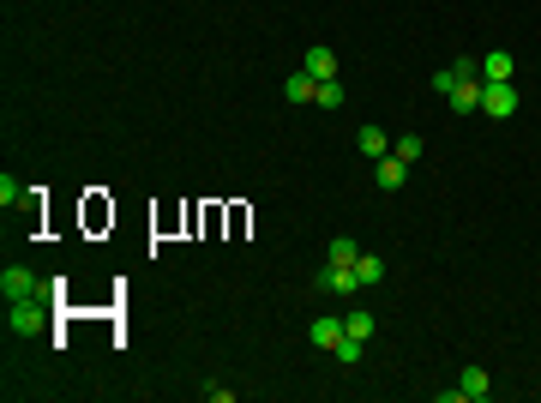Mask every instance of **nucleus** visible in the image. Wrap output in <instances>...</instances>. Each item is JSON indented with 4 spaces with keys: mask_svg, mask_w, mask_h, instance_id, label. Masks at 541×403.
<instances>
[{
    "mask_svg": "<svg viewBox=\"0 0 541 403\" xmlns=\"http://www.w3.org/2000/svg\"><path fill=\"white\" fill-rule=\"evenodd\" d=\"M60 283H37V271H31V265H6V271H0V295H6V302H24V295H55Z\"/></svg>",
    "mask_w": 541,
    "mask_h": 403,
    "instance_id": "nucleus-1",
    "label": "nucleus"
},
{
    "mask_svg": "<svg viewBox=\"0 0 541 403\" xmlns=\"http://www.w3.org/2000/svg\"><path fill=\"white\" fill-rule=\"evenodd\" d=\"M518 79L511 84H481V115H487V121H511V115H518Z\"/></svg>",
    "mask_w": 541,
    "mask_h": 403,
    "instance_id": "nucleus-2",
    "label": "nucleus"
},
{
    "mask_svg": "<svg viewBox=\"0 0 541 403\" xmlns=\"http://www.w3.org/2000/svg\"><path fill=\"white\" fill-rule=\"evenodd\" d=\"M6 325H13V331H42V325H48V307H42V295L6 302Z\"/></svg>",
    "mask_w": 541,
    "mask_h": 403,
    "instance_id": "nucleus-3",
    "label": "nucleus"
},
{
    "mask_svg": "<svg viewBox=\"0 0 541 403\" xmlns=\"http://www.w3.org/2000/svg\"><path fill=\"white\" fill-rule=\"evenodd\" d=\"M319 289H325V295H355V289H361L355 265H331V259H325V271H319Z\"/></svg>",
    "mask_w": 541,
    "mask_h": 403,
    "instance_id": "nucleus-4",
    "label": "nucleus"
},
{
    "mask_svg": "<svg viewBox=\"0 0 541 403\" xmlns=\"http://www.w3.org/2000/svg\"><path fill=\"white\" fill-rule=\"evenodd\" d=\"M518 79V61L505 55V48H493V55H481V84H511Z\"/></svg>",
    "mask_w": 541,
    "mask_h": 403,
    "instance_id": "nucleus-5",
    "label": "nucleus"
},
{
    "mask_svg": "<svg viewBox=\"0 0 541 403\" xmlns=\"http://www.w3.org/2000/svg\"><path fill=\"white\" fill-rule=\"evenodd\" d=\"M373 181H380L385 193H397V187L409 181V162H403L397 151H391V157H380V162H373Z\"/></svg>",
    "mask_w": 541,
    "mask_h": 403,
    "instance_id": "nucleus-6",
    "label": "nucleus"
},
{
    "mask_svg": "<svg viewBox=\"0 0 541 403\" xmlns=\"http://www.w3.org/2000/svg\"><path fill=\"white\" fill-rule=\"evenodd\" d=\"M458 391H463V403L493 398V380H487V367H463V373H458Z\"/></svg>",
    "mask_w": 541,
    "mask_h": 403,
    "instance_id": "nucleus-7",
    "label": "nucleus"
},
{
    "mask_svg": "<svg viewBox=\"0 0 541 403\" xmlns=\"http://www.w3.org/2000/svg\"><path fill=\"white\" fill-rule=\"evenodd\" d=\"M307 337H313V349H337L343 343V320L337 313H319V320L307 325Z\"/></svg>",
    "mask_w": 541,
    "mask_h": 403,
    "instance_id": "nucleus-8",
    "label": "nucleus"
},
{
    "mask_svg": "<svg viewBox=\"0 0 541 403\" xmlns=\"http://www.w3.org/2000/svg\"><path fill=\"white\" fill-rule=\"evenodd\" d=\"M355 151H361V157H373V162H380V157H391V139H385V127H373V121H367V127L355 133Z\"/></svg>",
    "mask_w": 541,
    "mask_h": 403,
    "instance_id": "nucleus-9",
    "label": "nucleus"
},
{
    "mask_svg": "<svg viewBox=\"0 0 541 403\" xmlns=\"http://www.w3.org/2000/svg\"><path fill=\"white\" fill-rule=\"evenodd\" d=\"M445 102H451L458 115H481V79H463V84H458V91H451Z\"/></svg>",
    "mask_w": 541,
    "mask_h": 403,
    "instance_id": "nucleus-10",
    "label": "nucleus"
},
{
    "mask_svg": "<svg viewBox=\"0 0 541 403\" xmlns=\"http://www.w3.org/2000/svg\"><path fill=\"white\" fill-rule=\"evenodd\" d=\"M283 97L289 102H313L319 97V79H313V73H289V79H283Z\"/></svg>",
    "mask_w": 541,
    "mask_h": 403,
    "instance_id": "nucleus-11",
    "label": "nucleus"
},
{
    "mask_svg": "<svg viewBox=\"0 0 541 403\" xmlns=\"http://www.w3.org/2000/svg\"><path fill=\"white\" fill-rule=\"evenodd\" d=\"M301 73H313V79H337V55H331V48H307Z\"/></svg>",
    "mask_w": 541,
    "mask_h": 403,
    "instance_id": "nucleus-12",
    "label": "nucleus"
},
{
    "mask_svg": "<svg viewBox=\"0 0 541 403\" xmlns=\"http://www.w3.org/2000/svg\"><path fill=\"white\" fill-rule=\"evenodd\" d=\"M355 277H361V289H380V283H385V259H380V253H361Z\"/></svg>",
    "mask_w": 541,
    "mask_h": 403,
    "instance_id": "nucleus-13",
    "label": "nucleus"
},
{
    "mask_svg": "<svg viewBox=\"0 0 541 403\" xmlns=\"http://www.w3.org/2000/svg\"><path fill=\"white\" fill-rule=\"evenodd\" d=\"M343 331H349V337H373V331H380V320H373V313H367V307H349V320H343Z\"/></svg>",
    "mask_w": 541,
    "mask_h": 403,
    "instance_id": "nucleus-14",
    "label": "nucleus"
},
{
    "mask_svg": "<svg viewBox=\"0 0 541 403\" xmlns=\"http://www.w3.org/2000/svg\"><path fill=\"white\" fill-rule=\"evenodd\" d=\"M319 109H343V102H349V91H343V79H319Z\"/></svg>",
    "mask_w": 541,
    "mask_h": 403,
    "instance_id": "nucleus-15",
    "label": "nucleus"
},
{
    "mask_svg": "<svg viewBox=\"0 0 541 403\" xmlns=\"http://www.w3.org/2000/svg\"><path fill=\"white\" fill-rule=\"evenodd\" d=\"M325 259H331V265H355V259H361V247L349 241V235H337V241H331V253H325Z\"/></svg>",
    "mask_w": 541,
    "mask_h": 403,
    "instance_id": "nucleus-16",
    "label": "nucleus"
},
{
    "mask_svg": "<svg viewBox=\"0 0 541 403\" xmlns=\"http://www.w3.org/2000/svg\"><path fill=\"white\" fill-rule=\"evenodd\" d=\"M391 151H397L403 162H421V151H427V139H421V133H403V139L391 145Z\"/></svg>",
    "mask_w": 541,
    "mask_h": 403,
    "instance_id": "nucleus-17",
    "label": "nucleus"
},
{
    "mask_svg": "<svg viewBox=\"0 0 541 403\" xmlns=\"http://www.w3.org/2000/svg\"><path fill=\"white\" fill-rule=\"evenodd\" d=\"M331 355H337L343 367H355V362H361V337H349V331H343V343L331 349Z\"/></svg>",
    "mask_w": 541,
    "mask_h": 403,
    "instance_id": "nucleus-18",
    "label": "nucleus"
},
{
    "mask_svg": "<svg viewBox=\"0 0 541 403\" xmlns=\"http://www.w3.org/2000/svg\"><path fill=\"white\" fill-rule=\"evenodd\" d=\"M19 193H24V187L13 181V175H0V205H6V211H13V199H19Z\"/></svg>",
    "mask_w": 541,
    "mask_h": 403,
    "instance_id": "nucleus-19",
    "label": "nucleus"
}]
</instances>
